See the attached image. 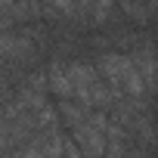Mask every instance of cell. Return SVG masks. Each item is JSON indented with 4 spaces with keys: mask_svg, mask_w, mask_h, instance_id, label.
Returning <instances> with one entry per match:
<instances>
[{
    "mask_svg": "<svg viewBox=\"0 0 158 158\" xmlns=\"http://www.w3.org/2000/svg\"><path fill=\"white\" fill-rule=\"evenodd\" d=\"M59 115H62V121H65L68 127H77L81 121H87V118H90V109H87V106H81V102H74V99H62Z\"/></svg>",
    "mask_w": 158,
    "mask_h": 158,
    "instance_id": "52a82bcc",
    "label": "cell"
},
{
    "mask_svg": "<svg viewBox=\"0 0 158 158\" xmlns=\"http://www.w3.org/2000/svg\"><path fill=\"white\" fill-rule=\"evenodd\" d=\"M112 6H115V0H93V3H90V10H87L90 22H93V25H102V22L109 19Z\"/></svg>",
    "mask_w": 158,
    "mask_h": 158,
    "instance_id": "ba28073f",
    "label": "cell"
},
{
    "mask_svg": "<svg viewBox=\"0 0 158 158\" xmlns=\"http://www.w3.org/2000/svg\"><path fill=\"white\" fill-rule=\"evenodd\" d=\"M96 68H99V74L106 77V84L112 87L115 99H118L121 93L139 99V96L149 90L146 81H143V74H139V68H136V62H133L130 56H124V53H102V56L96 59Z\"/></svg>",
    "mask_w": 158,
    "mask_h": 158,
    "instance_id": "6da1fadb",
    "label": "cell"
},
{
    "mask_svg": "<svg viewBox=\"0 0 158 158\" xmlns=\"http://www.w3.org/2000/svg\"><path fill=\"white\" fill-rule=\"evenodd\" d=\"M0 53L3 56H10V59H22V56H28L31 53V40H28V34H22V31H6L3 37H0Z\"/></svg>",
    "mask_w": 158,
    "mask_h": 158,
    "instance_id": "5b68a950",
    "label": "cell"
},
{
    "mask_svg": "<svg viewBox=\"0 0 158 158\" xmlns=\"http://www.w3.org/2000/svg\"><path fill=\"white\" fill-rule=\"evenodd\" d=\"M109 118L102 112H90L87 121L71 127V143L81 149L84 158H102L106 155V139H109Z\"/></svg>",
    "mask_w": 158,
    "mask_h": 158,
    "instance_id": "3957f363",
    "label": "cell"
},
{
    "mask_svg": "<svg viewBox=\"0 0 158 158\" xmlns=\"http://www.w3.org/2000/svg\"><path fill=\"white\" fill-rule=\"evenodd\" d=\"M130 59L136 62V68H139V74H143L146 87H152V84L158 81V59H155L152 47H143V50H139V53H133Z\"/></svg>",
    "mask_w": 158,
    "mask_h": 158,
    "instance_id": "8992f818",
    "label": "cell"
},
{
    "mask_svg": "<svg viewBox=\"0 0 158 158\" xmlns=\"http://www.w3.org/2000/svg\"><path fill=\"white\" fill-rule=\"evenodd\" d=\"M50 6H56V10H62V13H71V10H77L74 6V0H47Z\"/></svg>",
    "mask_w": 158,
    "mask_h": 158,
    "instance_id": "9c48e42d",
    "label": "cell"
},
{
    "mask_svg": "<svg viewBox=\"0 0 158 158\" xmlns=\"http://www.w3.org/2000/svg\"><path fill=\"white\" fill-rule=\"evenodd\" d=\"M71 84H74V102H81L87 109L112 106V99H115L112 87L106 84V77L90 62H71Z\"/></svg>",
    "mask_w": 158,
    "mask_h": 158,
    "instance_id": "7a4b0ae2",
    "label": "cell"
},
{
    "mask_svg": "<svg viewBox=\"0 0 158 158\" xmlns=\"http://www.w3.org/2000/svg\"><path fill=\"white\" fill-rule=\"evenodd\" d=\"M50 87H53L56 96H62V99H74L71 65H65V62H53V65H50Z\"/></svg>",
    "mask_w": 158,
    "mask_h": 158,
    "instance_id": "277c9868",
    "label": "cell"
}]
</instances>
